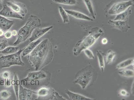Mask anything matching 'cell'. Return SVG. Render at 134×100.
Segmentation results:
<instances>
[{
    "label": "cell",
    "mask_w": 134,
    "mask_h": 100,
    "mask_svg": "<svg viewBox=\"0 0 134 100\" xmlns=\"http://www.w3.org/2000/svg\"><path fill=\"white\" fill-rule=\"evenodd\" d=\"M53 57L52 44L48 38H46L28 54L27 59L32 66L37 71L50 63Z\"/></svg>",
    "instance_id": "1"
},
{
    "label": "cell",
    "mask_w": 134,
    "mask_h": 100,
    "mask_svg": "<svg viewBox=\"0 0 134 100\" xmlns=\"http://www.w3.org/2000/svg\"><path fill=\"white\" fill-rule=\"evenodd\" d=\"M104 34V31L101 28L98 27L92 28L89 32L88 35L75 45L73 49L74 55L78 56L82 51L91 47Z\"/></svg>",
    "instance_id": "2"
},
{
    "label": "cell",
    "mask_w": 134,
    "mask_h": 100,
    "mask_svg": "<svg viewBox=\"0 0 134 100\" xmlns=\"http://www.w3.org/2000/svg\"><path fill=\"white\" fill-rule=\"evenodd\" d=\"M41 25V20L36 15H30L25 25L18 32L17 39L13 46L19 45L30 38L35 29Z\"/></svg>",
    "instance_id": "3"
},
{
    "label": "cell",
    "mask_w": 134,
    "mask_h": 100,
    "mask_svg": "<svg viewBox=\"0 0 134 100\" xmlns=\"http://www.w3.org/2000/svg\"><path fill=\"white\" fill-rule=\"evenodd\" d=\"M93 74V68L91 65H88L77 73L73 84L79 85L83 90L86 89L92 81Z\"/></svg>",
    "instance_id": "4"
},
{
    "label": "cell",
    "mask_w": 134,
    "mask_h": 100,
    "mask_svg": "<svg viewBox=\"0 0 134 100\" xmlns=\"http://www.w3.org/2000/svg\"><path fill=\"white\" fill-rule=\"evenodd\" d=\"M24 49L19 50L16 53L0 57V69L9 68L13 65L24 66L25 63L21 59L20 54Z\"/></svg>",
    "instance_id": "5"
},
{
    "label": "cell",
    "mask_w": 134,
    "mask_h": 100,
    "mask_svg": "<svg viewBox=\"0 0 134 100\" xmlns=\"http://www.w3.org/2000/svg\"><path fill=\"white\" fill-rule=\"evenodd\" d=\"M37 97L36 100H68L60 96L57 91L52 88L41 87L37 91Z\"/></svg>",
    "instance_id": "6"
},
{
    "label": "cell",
    "mask_w": 134,
    "mask_h": 100,
    "mask_svg": "<svg viewBox=\"0 0 134 100\" xmlns=\"http://www.w3.org/2000/svg\"><path fill=\"white\" fill-rule=\"evenodd\" d=\"M47 74L46 72L43 71H37L36 72H30L28 74L26 78L21 80V84L25 86H29L31 85L34 86L36 84L39 83L40 81H42L47 79Z\"/></svg>",
    "instance_id": "7"
},
{
    "label": "cell",
    "mask_w": 134,
    "mask_h": 100,
    "mask_svg": "<svg viewBox=\"0 0 134 100\" xmlns=\"http://www.w3.org/2000/svg\"><path fill=\"white\" fill-rule=\"evenodd\" d=\"M134 4L133 1H121L114 3L108 11L109 15H115L122 13Z\"/></svg>",
    "instance_id": "8"
},
{
    "label": "cell",
    "mask_w": 134,
    "mask_h": 100,
    "mask_svg": "<svg viewBox=\"0 0 134 100\" xmlns=\"http://www.w3.org/2000/svg\"><path fill=\"white\" fill-rule=\"evenodd\" d=\"M6 4L13 10V11L24 17L27 13L26 5L21 2L14 1H10L6 2Z\"/></svg>",
    "instance_id": "9"
},
{
    "label": "cell",
    "mask_w": 134,
    "mask_h": 100,
    "mask_svg": "<svg viewBox=\"0 0 134 100\" xmlns=\"http://www.w3.org/2000/svg\"><path fill=\"white\" fill-rule=\"evenodd\" d=\"M108 23L111 27L117 29L124 32H127L131 28L128 21L114 20H109Z\"/></svg>",
    "instance_id": "10"
},
{
    "label": "cell",
    "mask_w": 134,
    "mask_h": 100,
    "mask_svg": "<svg viewBox=\"0 0 134 100\" xmlns=\"http://www.w3.org/2000/svg\"><path fill=\"white\" fill-rule=\"evenodd\" d=\"M35 95L37 96V92L25 88L23 87L22 85L20 84L19 92V100H33L34 99V97Z\"/></svg>",
    "instance_id": "11"
},
{
    "label": "cell",
    "mask_w": 134,
    "mask_h": 100,
    "mask_svg": "<svg viewBox=\"0 0 134 100\" xmlns=\"http://www.w3.org/2000/svg\"><path fill=\"white\" fill-rule=\"evenodd\" d=\"M0 15L6 18H13L21 20L24 19V17L13 11L6 4L3 6V8L0 11Z\"/></svg>",
    "instance_id": "12"
},
{
    "label": "cell",
    "mask_w": 134,
    "mask_h": 100,
    "mask_svg": "<svg viewBox=\"0 0 134 100\" xmlns=\"http://www.w3.org/2000/svg\"><path fill=\"white\" fill-rule=\"evenodd\" d=\"M53 28V26H51L43 28H36L34 30L31 36L29 38V42L31 43L38 40Z\"/></svg>",
    "instance_id": "13"
},
{
    "label": "cell",
    "mask_w": 134,
    "mask_h": 100,
    "mask_svg": "<svg viewBox=\"0 0 134 100\" xmlns=\"http://www.w3.org/2000/svg\"><path fill=\"white\" fill-rule=\"evenodd\" d=\"M66 12L68 14L71 16L76 19H81V20L89 21H93V19L90 17L84 14L81 12L76 11L65 9Z\"/></svg>",
    "instance_id": "14"
},
{
    "label": "cell",
    "mask_w": 134,
    "mask_h": 100,
    "mask_svg": "<svg viewBox=\"0 0 134 100\" xmlns=\"http://www.w3.org/2000/svg\"><path fill=\"white\" fill-rule=\"evenodd\" d=\"M14 24V21L0 15V29L3 31L9 30Z\"/></svg>",
    "instance_id": "15"
},
{
    "label": "cell",
    "mask_w": 134,
    "mask_h": 100,
    "mask_svg": "<svg viewBox=\"0 0 134 100\" xmlns=\"http://www.w3.org/2000/svg\"><path fill=\"white\" fill-rule=\"evenodd\" d=\"M65 93L69 96L70 99L72 100H91L92 98L87 97L82 95L72 92L67 90L65 91Z\"/></svg>",
    "instance_id": "16"
},
{
    "label": "cell",
    "mask_w": 134,
    "mask_h": 100,
    "mask_svg": "<svg viewBox=\"0 0 134 100\" xmlns=\"http://www.w3.org/2000/svg\"><path fill=\"white\" fill-rule=\"evenodd\" d=\"M132 13V10L131 7L127 9L125 11L116 15L114 20H120L125 21L128 20L129 17Z\"/></svg>",
    "instance_id": "17"
},
{
    "label": "cell",
    "mask_w": 134,
    "mask_h": 100,
    "mask_svg": "<svg viewBox=\"0 0 134 100\" xmlns=\"http://www.w3.org/2000/svg\"><path fill=\"white\" fill-rule=\"evenodd\" d=\"M41 41V40H38L36 41L31 42L30 45L27 46L23 50L22 52L23 57L31 53Z\"/></svg>",
    "instance_id": "18"
},
{
    "label": "cell",
    "mask_w": 134,
    "mask_h": 100,
    "mask_svg": "<svg viewBox=\"0 0 134 100\" xmlns=\"http://www.w3.org/2000/svg\"><path fill=\"white\" fill-rule=\"evenodd\" d=\"M20 84V81L19 80L18 75L16 73H15L14 74V79L12 80V85H13L16 96L18 100H19V85Z\"/></svg>",
    "instance_id": "19"
},
{
    "label": "cell",
    "mask_w": 134,
    "mask_h": 100,
    "mask_svg": "<svg viewBox=\"0 0 134 100\" xmlns=\"http://www.w3.org/2000/svg\"><path fill=\"white\" fill-rule=\"evenodd\" d=\"M19 47L15 46H8L0 52V54L5 55H8L16 53L19 51Z\"/></svg>",
    "instance_id": "20"
},
{
    "label": "cell",
    "mask_w": 134,
    "mask_h": 100,
    "mask_svg": "<svg viewBox=\"0 0 134 100\" xmlns=\"http://www.w3.org/2000/svg\"><path fill=\"white\" fill-rule=\"evenodd\" d=\"M134 65V58H129L119 63L116 66V69H125L130 65Z\"/></svg>",
    "instance_id": "21"
},
{
    "label": "cell",
    "mask_w": 134,
    "mask_h": 100,
    "mask_svg": "<svg viewBox=\"0 0 134 100\" xmlns=\"http://www.w3.org/2000/svg\"><path fill=\"white\" fill-rule=\"evenodd\" d=\"M97 55L98 58L99 64L100 68L102 72L104 70L105 67V62L104 60V55L103 52L100 51H97Z\"/></svg>",
    "instance_id": "22"
},
{
    "label": "cell",
    "mask_w": 134,
    "mask_h": 100,
    "mask_svg": "<svg viewBox=\"0 0 134 100\" xmlns=\"http://www.w3.org/2000/svg\"><path fill=\"white\" fill-rule=\"evenodd\" d=\"M83 1L92 19H96V15L94 10L93 4L91 0H83Z\"/></svg>",
    "instance_id": "23"
},
{
    "label": "cell",
    "mask_w": 134,
    "mask_h": 100,
    "mask_svg": "<svg viewBox=\"0 0 134 100\" xmlns=\"http://www.w3.org/2000/svg\"><path fill=\"white\" fill-rule=\"evenodd\" d=\"M119 74L121 76L126 77H132L134 76V70L130 69H123L119 71Z\"/></svg>",
    "instance_id": "24"
},
{
    "label": "cell",
    "mask_w": 134,
    "mask_h": 100,
    "mask_svg": "<svg viewBox=\"0 0 134 100\" xmlns=\"http://www.w3.org/2000/svg\"><path fill=\"white\" fill-rule=\"evenodd\" d=\"M116 53L114 51L110 50L107 52L105 57L106 62L107 64H111L114 61Z\"/></svg>",
    "instance_id": "25"
},
{
    "label": "cell",
    "mask_w": 134,
    "mask_h": 100,
    "mask_svg": "<svg viewBox=\"0 0 134 100\" xmlns=\"http://www.w3.org/2000/svg\"><path fill=\"white\" fill-rule=\"evenodd\" d=\"M55 3L67 5H75L77 3L76 0H52Z\"/></svg>",
    "instance_id": "26"
},
{
    "label": "cell",
    "mask_w": 134,
    "mask_h": 100,
    "mask_svg": "<svg viewBox=\"0 0 134 100\" xmlns=\"http://www.w3.org/2000/svg\"><path fill=\"white\" fill-rule=\"evenodd\" d=\"M58 9L60 14L61 16L63 19V23H68L69 22V17L68 15V13L66 12L65 9H64L62 6L58 7Z\"/></svg>",
    "instance_id": "27"
},
{
    "label": "cell",
    "mask_w": 134,
    "mask_h": 100,
    "mask_svg": "<svg viewBox=\"0 0 134 100\" xmlns=\"http://www.w3.org/2000/svg\"><path fill=\"white\" fill-rule=\"evenodd\" d=\"M11 93L7 90H3L0 92V99L7 100L11 96Z\"/></svg>",
    "instance_id": "28"
},
{
    "label": "cell",
    "mask_w": 134,
    "mask_h": 100,
    "mask_svg": "<svg viewBox=\"0 0 134 100\" xmlns=\"http://www.w3.org/2000/svg\"><path fill=\"white\" fill-rule=\"evenodd\" d=\"M85 54L87 56V58L90 59H94V55L93 52L89 48L86 49L84 50Z\"/></svg>",
    "instance_id": "29"
},
{
    "label": "cell",
    "mask_w": 134,
    "mask_h": 100,
    "mask_svg": "<svg viewBox=\"0 0 134 100\" xmlns=\"http://www.w3.org/2000/svg\"><path fill=\"white\" fill-rule=\"evenodd\" d=\"M8 46V41L7 40H0V52Z\"/></svg>",
    "instance_id": "30"
},
{
    "label": "cell",
    "mask_w": 134,
    "mask_h": 100,
    "mask_svg": "<svg viewBox=\"0 0 134 100\" xmlns=\"http://www.w3.org/2000/svg\"><path fill=\"white\" fill-rule=\"evenodd\" d=\"M11 76V73L8 71L3 72L1 74V76L5 79H9Z\"/></svg>",
    "instance_id": "31"
},
{
    "label": "cell",
    "mask_w": 134,
    "mask_h": 100,
    "mask_svg": "<svg viewBox=\"0 0 134 100\" xmlns=\"http://www.w3.org/2000/svg\"><path fill=\"white\" fill-rule=\"evenodd\" d=\"M119 94L120 96H124V97H126L129 96V93L126 90L124 89H122L119 91Z\"/></svg>",
    "instance_id": "32"
},
{
    "label": "cell",
    "mask_w": 134,
    "mask_h": 100,
    "mask_svg": "<svg viewBox=\"0 0 134 100\" xmlns=\"http://www.w3.org/2000/svg\"><path fill=\"white\" fill-rule=\"evenodd\" d=\"M5 37L7 39H9L11 38L13 36L12 34V31L10 30H8L6 31L5 33L4 34Z\"/></svg>",
    "instance_id": "33"
},
{
    "label": "cell",
    "mask_w": 134,
    "mask_h": 100,
    "mask_svg": "<svg viewBox=\"0 0 134 100\" xmlns=\"http://www.w3.org/2000/svg\"><path fill=\"white\" fill-rule=\"evenodd\" d=\"M5 85L7 87H9L12 85V80L10 79H5Z\"/></svg>",
    "instance_id": "34"
},
{
    "label": "cell",
    "mask_w": 134,
    "mask_h": 100,
    "mask_svg": "<svg viewBox=\"0 0 134 100\" xmlns=\"http://www.w3.org/2000/svg\"><path fill=\"white\" fill-rule=\"evenodd\" d=\"M108 42V40L106 38H103L102 41V43L103 45L106 44Z\"/></svg>",
    "instance_id": "35"
},
{
    "label": "cell",
    "mask_w": 134,
    "mask_h": 100,
    "mask_svg": "<svg viewBox=\"0 0 134 100\" xmlns=\"http://www.w3.org/2000/svg\"><path fill=\"white\" fill-rule=\"evenodd\" d=\"M131 93L133 95H134V80L133 81L132 85H131Z\"/></svg>",
    "instance_id": "36"
},
{
    "label": "cell",
    "mask_w": 134,
    "mask_h": 100,
    "mask_svg": "<svg viewBox=\"0 0 134 100\" xmlns=\"http://www.w3.org/2000/svg\"><path fill=\"white\" fill-rule=\"evenodd\" d=\"M12 34L13 36H16L18 35V32L16 30H14L12 31Z\"/></svg>",
    "instance_id": "37"
},
{
    "label": "cell",
    "mask_w": 134,
    "mask_h": 100,
    "mask_svg": "<svg viewBox=\"0 0 134 100\" xmlns=\"http://www.w3.org/2000/svg\"><path fill=\"white\" fill-rule=\"evenodd\" d=\"M4 31L3 30H2V29H0V37L4 35Z\"/></svg>",
    "instance_id": "38"
},
{
    "label": "cell",
    "mask_w": 134,
    "mask_h": 100,
    "mask_svg": "<svg viewBox=\"0 0 134 100\" xmlns=\"http://www.w3.org/2000/svg\"><path fill=\"white\" fill-rule=\"evenodd\" d=\"M3 0H0V5H2Z\"/></svg>",
    "instance_id": "39"
},
{
    "label": "cell",
    "mask_w": 134,
    "mask_h": 100,
    "mask_svg": "<svg viewBox=\"0 0 134 100\" xmlns=\"http://www.w3.org/2000/svg\"><path fill=\"white\" fill-rule=\"evenodd\" d=\"M1 81V82H2V81L3 82V84H4V81H2H2ZM2 82H0V84H2Z\"/></svg>",
    "instance_id": "40"
}]
</instances>
